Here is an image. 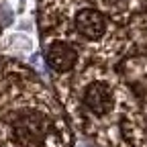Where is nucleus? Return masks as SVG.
<instances>
[{
  "mask_svg": "<svg viewBox=\"0 0 147 147\" xmlns=\"http://www.w3.org/2000/svg\"><path fill=\"white\" fill-rule=\"evenodd\" d=\"M125 133H133V145L135 147H147V96L145 100L131 98L129 113L123 117Z\"/></svg>",
  "mask_w": 147,
  "mask_h": 147,
  "instance_id": "39448f33",
  "label": "nucleus"
},
{
  "mask_svg": "<svg viewBox=\"0 0 147 147\" xmlns=\"http://www.w3.org/2000/svg\"><path fill=\"white\" fill-rule=\"evenodd\" d=\"M0 141H2V125H0Z\"/></svg>",
  "mask_w": 147,
  "mask_h": 147,
  "instance_id": "0eeeda50",
  "label": "nucleus"
},
{
  "mask_svg": "<svg viewBox=\"0 0 147 147\" xmlns=\"http://www.w3.org/2000/svg\"><path fill=\"white\" fill-rule=\"evenodd\" d=\"M2 133L10 147H63L59 108L45 96V100H16L0 115Z\"/></svg>",
  "mask_w": 147,
  "mask_h": 147,
  "instance_id": "f257e3e1",
  "label": "nucleus"
},
{
  "mask_svg": "<svg viewBox=\"0 0 147 147\" xmlns=\"http://www.w3.org/2000/svg\"><path fill=\"white\" fill-rule=\"evenodd\" d=\"M74 104H76V117L82 121L86 131L92 127H106L115 125L119 129L117 115L125 104H131V98L125 96V86L119 82V76L102 67L86 69L80 82L71 90Z\"/></svg>",
  "mask_w": 147,
  "mask_h": 147,
  "instance_id": "f03ea898",
  "label": "nucleus"
},
{
  "mask_svg": "<svg viewBox=\"0 0 147 147\" xmlns=\"http://www.w3.org/2000/svg\"><path fill=\"white\" fill-rule=\"evenodd\" d=\"M98 8L113 21H127L129 16L139 12L147 0H96Z\"/></svg>",
  "mask_w": 147,
  "mask_h": 147,
  "instance_id": "423d86ee",
  "label": "nucleus"
},
{
  "mask_svg": "<svg viewBox=\"0 0 147 147\" xmlns=\"http://www.w3.org/2000/svg\"><path fill=\"white\" fill-rule=\"evenodd\" d=\"M71 31L82 45H100L110 31L108 16L94 6H78L71 14Z\"/></svg>",
  "mask_w": 147,
  "mask_h": 147,
  "instance_id": "7ed1b4c3",
  "label": "nucleus"
},
{
  "mask_svg": "<svg viewBox=\"0 0 147 147\" xmlns=\"http://www.w3.org/2000/svg\"><path fill=\"white\" fill-rule=\"evenodd\" d=\"M45 59L55 74H69L80 61V47L65 37H47Z\"/></svg>",
  "mask_w": 147,
  "mask_h": 147,
  "instance_id": "20e7f679",
  "label": "nucleus"
}]
</instances>
